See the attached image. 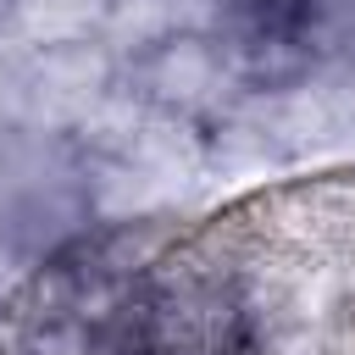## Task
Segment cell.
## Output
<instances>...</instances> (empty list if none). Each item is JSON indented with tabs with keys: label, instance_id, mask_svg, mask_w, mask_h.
Masks as SVG:
<instances>
[{
	"label": "cell",
	"instance_id": "cell-1",
	"mask_svg": "<svg viewBox=\"0 0 355 355\" xmlns=\"http://www.w3.org/2000/svg\"><path fill=\"white\" fill-rule=\"evenodd\" d=\"M244 300L216 272H166L122 300V355H244Z\"/></svg>",
	"mask_w": 355,
	"mask_h": 355
},
{
	"label": "cell",
	"instance_id": "cell-3",
	"mask_svg": "<svg viewBox=\"0 0 355 355\" xmlns=\"http://www.w3.org/2000/svg\"><path fill=\"white\" fill-rule=\"evenodd\" d=\"M6 172H17V178H39V172H50V155H44V150H22V155L6 161ZM17 178H0V189H17ZM61 211H78V183H72V178H61V183L44 189V216H61ZM22 227H39V205L28 211Z\"/></svg>",
	"mask_w": 355,
	"mask_h": 355
},
{
	"label": "cell",
	"instance_id": "cell-2",
	"mask_svg": "<svg viewBox=\"0 0 355 355\" xmlns=\"http://www.w3.org/2000/svg\"><path fill=\"white\" fill-rule=\"evenodd\" d=\"M322 6L327 0H227V28L239 55L266 78L311 61Z\"/></svg>",
	"mask_w": 355,
	"mask_h": 355
}]
</instances>
